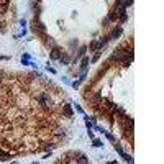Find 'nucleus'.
I'll return each instance as SVG.
<instances>
[{"label": "nucleus", "instance_id": "22", "mask_svg": "<svg viewBox=\"0 0 164 164\" xmlns=\"http://www.w3.org/2000/svg\"><path fill=\"white\" fill-rule=\"evenodd\" d=\"M2 82H3V72L0 71V85H2Z\"/></svg>", "mask_w": 164, "mask_h": 164}, {"label": "nucleus", "instance_id": "8", "mask_svg": "<svg viewBox=\"0 0 164 164\" xmlns=\"http://www.w3.org/2000/svg\"><path fill=\"white\" fill-rule=\"evenodd\" d=\"M58 61H61L63 64H69V63H71V59H69V56L66 54V53H63V54H61V58Z\"/></svg>", "mask_w": 164, "mask_h": 164}, {"label": "nucleus", "instance_id": "9", "mask_svg": "<svg viewBox=\"0 0 164 164\" xmlns=\"http://www.w3.org/2000/svg\"><path fill=\"white\" fill-rule=\"evenodd\" d=\"M76 161H77V163H81V164H87V163H89V158H87V156H84V154H81L79 158H76Z\"/></svg>", "mask_w": 164, "mask_h": 164}, {"label": "nucleus", "instance_id": "2", "mask_svg": "<svg viewBox=\"0 0 164 164\" xmlns=\"http://www.w3.org/2000/svg\"><path fill=\"white\" fill-rule=\"evenodd\" d=\"M64 51L61 49V48H58V46H56V48H53V51H51V59L53 61H58L61 58V54H63Z\"/></svg>", "mask_w": 164, "mask_h": 164}, {"label": "nucleus", "instance_id": "20", "mask_svg": "<svg viewBox=\"0 0 164 164\" xmlns=\"http://www.w3.org/2000/svg\"><path fill=\"white\" fill-rule=\"evenodd\" d=\"M79 84H81V79H79V81H76V82H72V87H74V89H77Z\"/></svg>", "mask_w": 164, "mask_h": 164}, {"label": "nucleus", "instance_id": "14", "mask_svg": "<svg viewBox=\"0 0 164 164\" xmlns=\"http://www.w3.org/2000/svg\"><path fill=\"white\" fill-rule=\"evenodd\" d=\"M87 51V46H82L81 49H79V53H77V58H81V56H84V53Z\"/></svg>", "mask_w": 164, "mask_h": 164}, {"label": "nucleus", "instance_id": "11", "mask_svg": "<svg viewBox=\"0 0 164 164\" xmlns=\"http://www.w3.org/2000/svg\"><path fill=\"white\" fill-rule=\"evenodd\" d=\"M7 10H8V3H2L0 2V15L7 13Z\"/></svg>", "mask_w": 164, "mask_h": 164}, {"label": "nucleus", "instance_id": "12", "mask_svg": "<svg viewBox=\"0 0 164 164\" xmlns=\"http://www.w3.org/2000/svg\"><path fill=\"white\" fill-rule=\"evenodd\" d=\"M82 66H81V67L82 69H84V71H85V69H87V66H89V58H82Z\"/></svg>", "mask_w": 164, "mask_h": 164}, {"label": "nucleus", "instance_id": "4", "mask_svg": "<svg viewBox=\"0 0 164 164\" xmlns=\"http://www.w3.org/2000/svg\"><path fill=\"white\" fill-rule=\"evenodd\" d=\"M63 115H64V117H67V118L72 117V107H71L69 104L63 105Z\"/></svg>", "mask_w": 164, "mask_h": 164}, {"label": "nucleus", "instance_id": "19", "mask_svg": "<svg viewBox=\"0 0 164 164\" xmlns=\"http://www.w3.org/2000/svg\"><path fill=\"white\" fill-rule=\"evenodd\" d=\"M99 59H100V53H97V54L92 58V61H94V63H95V61H99Z\"/></svg>", "mask_w": 164, "mask_h": 164}, {"label": "nucleus", "instance_id": "6", "mask_svg": "<svg viewBox=\"0 0 164 164\" xmlns=\"http://www.w3.org/2000/svg\"><path fill=\"white\" fill-rule=\"evenodd\" d=\"M122 33H123V30L120 26L115 28L113 31H112V35H110V38H120V36H122Z\"/></svg>", "mask_w": 164, "mask_h": 164}, {"label": "nucleus", "instance_id": "21", "mask_svg": "<svg viewBox=\"0 0 164 164\" xmlns=\"http://www.w3.org/2000/svg\"><path fill=\"white\" fill-rule=\"evenodd\" d=\"M85 126L89 128V130H90V128H92V123L89 122V118H85Z\"/></svg>", "mask_w": 164, "mask_h": 164}, {"label": "nucleus", "instance_id": "17", "mask_svg": "<svg viewBox=\"0 0 164 164\" xmlns=\"http://www.w3.org/2000/svg\"><path fill=\"white\" fill-rule=\"evenodd\" d=\"M105 135H107V138H108L110 141H115V138H113V135H110V133H107V131H104Z\"/></svg>", "mask_w": 164, "mask_h": 164}, {"label": "nucleus", "instance_id": "16", "mask_svg": "<svg viewBox=\"0 0 164 164\" xmlns=\"http://www.w3.org/2000/svg\"><path fill=\"white\" fill-rule=\"evenodd\" d=\"M115 149L118 151V153H120V154H122V156H123V154H125V151H123V149H122V148H120V146H118V145H115Z\"/></svg>", "mask_w": 164, "mask_h": 164}, {"label": "nucleus", "instance_id": "3", "mask_svg": "<svg viewBox=\"0 0 164 164\" xmlns=\"http://www.w3.org/2000/svg\"><path fill=\"white\" fill-rule=\"evenodd\" d=\"M13 156L12 153H7V151H3L2 148H0V161H10V159H13Z\"/></svg>", "mask_w": 164, "mask_h": 164}, {"label": "nucleus", "instance_id": "23", "mask_svg": "<svg viewBox=\"0 0 164 164\" xmlns=\"http://www.w3.org/2000/svg\"><path fill=\"white\" fill-rule=\"evenodd\" d=\"M2 26H3V23L0 22V31H3V28H2Z\"/></svg>", "mask_w": 164, "mask_h": 164}, {"label": "nucleus", "instance_id": "18", "mask_svg": "<svg viewBox=\"0 0 164 164\" xmlns=\"http://www.w3.org/2000/svg\"><path fill=\"white\" fill-rule=\"evenodd\" d=\"M123 5H125V7H130V5H133V0H125Z\"/></svg>", "mask_w": 164, "mask_h": 164}, {"label": "nucleus", "instance_id": "5", "mask_svg": "<svg viewBox=\"0 0 164 164\" xmlns=\"http://www.w3.org/2000/svg\"><path fill=\"white\" fill-rule=\"evenodd\" d=\"M31 8H33V12H35V17H40V15H41V5L38 3V2L33 0V2H31Z\"/></svg>", "mask_w": 164, "mask_h": 164}, {"label": "nucleus", "instance_id": "13", "mask_svg": "<svg viewBox=\"0 0 164 164\" xmlns=\"http://www.w3.org/2000/svg\"><path fill=\"white\" fill-rule=\"evenodd\" d=\"M117 18H118V22H120V23H123V22H126L128 15H126V13H123V15H118V17H117Z\"/></svg>", "mask_w": 164, "mask_h": 164}, {"label": "nucleus", "instance_id": "15", "mask_svg": "<svg viewBox=\"0 0 164 164\" xmlns=\"http://www.w3.org/2000/svg\"><path fill=\"white\" fill-rule=\"evenodd\" d=\"M94 146H95V148H100L102 141H100V140H94Z\"/></svg>", "mask_w": 164, "mask_h": 164}, {"label": "nucleus", "instance_id": "7", "mask_svg": "<svg viewBox=\"0 0 164 164\" xmlns=\"http://www.w3.org/2000/svg\"><path fill=\"white\" fill-rule=\"evenodd\" d=\"M89 49H90V51H99V49H100V44H99V41H92L90 46H89Z\"/></svg>", "mask_w": 164, "mask_h": 164}, {"label": "nucleus", "instance_id": "1", "mask_svg": "<svg viewBox=\"0 0 164 164\" xmlns=\"http://www.w3.org/2000/svg\"><path fill=\"white\" fill-rule=\"evenodd\" d=\"M36 102L43 107V108H51V105H53V99H51L49 92H40L36 95Z\"/></svg>", "mask_w": 164, "mask_h": 164}, {"label": "nucleus", "instance_id": "10", "mask_svg": "<svg viewBox=\"0 0 164 164\" xmlns=\"http://www.w3.org/2000/svg\"><path fill=\"white\" fill-rule=\"evenodd\" d=\"M107 20H108V22H115V20H117V12L112 10V12L108 13V17H107Z\"/></svg>", "mask_w": 164, "mask_h": 164}]
</instances>
